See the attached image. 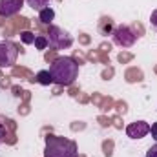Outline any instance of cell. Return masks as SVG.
Masks as SVG:
<instances>
[{"label": "cell", "instance_id": "5b68a950", "mask_svg": "<svg viewBox=\"0 0 157 157\" xmlns=\"http://www.w3.org/2000/svg\"><path fill=\"white\" fill-rule=\"evenodd\" d=\"M137 40V35L128 26H117L113 29V42L121 48H132Z\"/></svg>", "mask_w": 157, "mask_h": 157}, {"label": "cell", "instance_id": "4fadbf2b", "mask_svg": "<svg viewBox=\"0 0 157 157\" xmlns=\"http://www.w3.org/2000/svg\"><path fill=\"white\" fill-rule=\"evenodd\" d=\"M146 157H157V146H150L146 152Z\"/></svg>", "mask_w": 157, "mask_h": 157}, {"label": "cell", "instance_id": "2e32d148", "mask_svg": "<svg viewBox=\"0 0 157 157\" xmlns=\"http://www.w3.org/2000/svg\"><path fill=\"white\" fill-rule=\"evenodd\" d=\"M4 139H6V128L0 124V144L4 143Z\"/></svg>", "mask_w": 157, "mask_h": 157}, {"label": "cell", "instance_id": "277c9868", "mask_svg": "<svg viewBox=\"0 0 157 157\" xmlns=\"http://www.w3.org/2000/svg\"><path fill=\"white\" fill-rule=\"evenodd\" d=\"M18 59V48L9 42V40H4L0 42V68H11Z\"/></svg>", "mask_w": 157, "mask_h": 157}, {"label": "cell", "instance_id": "30bf717a", "mask_svg": "<svg viewBox=\"0 0 157 157\" xmlns=\"http://www.w3.org/2000/svg\"><path fill=\"white\" fill-rule=\"evenodd\" d=\"M26 2H28V6H29V7H33L35 11H42L44 7H48V6H49V2H51V0H26Z\"/></svg>", "mask_w": 157, "mask_h": 157}, {"label": "cell", "instance_id": "8fae6325", "mask_svg": "<svg viewBox=\"0 0 157 157\" xmlns=\"http://www.w3.org/2000/svg\"><path fill=\"white\" fill-rule=\"evenodd\" d=\"M48 44H49V40H48V37H44V35H39V37L35 39V48H37V49H46Z\"/></svg>", "mask_w": 157, "mask_h": 157}, {"label": "cell", "instance_id": "5bb4252c", "mask_svg": "<svg viewBox=\"0 0 157 157\" xmlns=\"http://www.w3.org/2000/svg\"><path fill=\"white\" fill-rule=\"evenodd\" d=\"M150 133H152V137L157 141V122H154V124L150 126Z\"/></svg>", "mask_w": 157, "mask_h": 157}, {"label": "cell", "instance_id": "9a60e30c", "mask_svg": "<svg viewBox=\"0 0 157 157\" xmlns=\"http://www.w3.org/2000/svg\"><path fill=\"white\" fill-rule=\"evenodd\" d=\"M150 20H152V24H154V28L157 29V9H155V11H152V17H150Z\"/></svg>", "mask_w": 157, "mask_h": 157}, {"label": "cell", "instance_id": "3957f363", "mask_svg": "<svg viewBox=\"0 0 157 157\" xmlns=\"http://www.w3.org/2000/svg\"><path fill=\"white\" fill-rule=\"evenodd\" d=\"M48 40L49 44L55 48V49H64V48H70L73 44L71 35H68L62 28H57V26H49V31H48Z\"/></svg>", "mask_w": 157, "mask_h": 157}, {"label": "cell", "instance_id": "ba28073f", "mask_svg": "<svg viewBox=\"0 0 157 157\" xmlns=\"http://www.w3.org/2000/svg\"><path fill=\"white\" fill-rule=\"evenodd\" d=\"M53 18H55V11L48 6V7H44L42 11H39V20L42 24H51L53 22Z\"/></svg>", "mask_w": 157, "mask_h": 157}, {"label": "cell", "instance_id": "52a82bcc", "mask_svg": "<svg viewBox=\"0 0 157 157\" xmlns=\"http://www.w3.org/2000/svg\"><path fill=\"white\" fill-rule=\"evenodd\" d=\"M24 0H0V17H13L22 9Z\"/></svg>", "mask_w": 157, "mask_h": 157}, {"label": "cell", "instance_id": "8992f818", "mask_svg": "<svg viewBox=\"0 0 157 157\" xmlns=\"http://www.w3.org/2000/svg\"><path fill=\"white\" fill-rule=\"evenodd\" d=\"M150 133V124L146 121H137L126 126V135L130 139H143Z\"/></svg>", "mask_w": 157, "mask_h": 157}, {"label": "cell", "instance_id": "9c48e42d", "mask_svg": "<svg viewBox=\"0 0 157 157\" xmlns=\"http://www.w3.org/2000/svg\"><path fill=\"white\" fill-rule=\"evenodd\" d=\"M35 80H37L39 84H42V86H49V84H53V77H51L49 70H42V71H39Z\"/></svg>", "mask_w": 157, "mask_h": 157}, {"label": "cell", "instance_id": "7c38bea8", "mask_svg": "<svg viewBox=\"0 0 157 157\" xmlns=\"http://www.w3.org/2000/svg\"><path fill=\"white\" fill-rule=\"evenodd\" d=\"M20 39H22V42L24 44H35V35L31 33V31H24V33H20Z\"/></svg>", "mask_w": 157, "mask_h": 157}, {"label": "cell", "instance_id": "6da1fadb", "mask_svg": "<svg viewBox=\"0 0 157 157\" xmlns=\"http://www.w3.org/2000/svg\"><path fill=\"white\" fill-rule=\"evenodd\" d=\"M49 73L53 77V84L70 86L78 77V64L71 57H59L49 66Z\"/></svg>", "mask_w": 157, "mask_h": 157}, {"label": "cell", "instance_id": "7a4b0ae2", "mask_svg": "<svg viewBox=\"0 0 157 157\" xmlns=\"http://www.w3.org/2000/svg\"><path fill=\"white\" fill-rule=\"evenodd\" d=\"M44 157H78L77 143L68 139V137L48 135L46 137Z\"/></svg>", "mask_w": 157, "mask_h": 157}]
</instances>
